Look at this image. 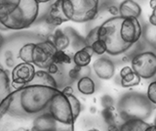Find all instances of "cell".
I'll list each match as a JSON object with an SVG mask.
<instances>
[{
    "label": "cell",
    "instance_id": "6da1fadb",
    "mask_svg": "<svg viewBox=\"0 0 156 131\" xmlns=\"http://www.w3.org/2000/svg\"><path fill=\"white\" fill-rule=\"evenodd\" d=\"M67 97L58 88L23 85L0 105V131H74Z\"/></svg>",
    "mask_w": 156,
    "mask_h": 131
},
{
    "label": "cell",
    "instance_id": "7a4b0ae2",
    "mask_svg": "<svg viewBox=\"0 0 156 131\" xmlns=\"http://www.w3.org/2000/svg\"><path fill=\"white\" fill-rule=\"evenodd\" d=\"M38 12L36 0H0V24L6 30L29 27L35 22Z\"/></svg>",
    "mask_w": 156,
    "mask_h": 131
},
{
    "label": "cell",
    "instance_id": "3957f363",
    "mask_svg": "<svg viewBox=\"0 0 156 131\" xmlns=\"http://www.w3.org/2000/svg\"><path fill=\"white\" fill-rule=\"evenodd\" d=\"M123 19L120 16L112 17L99 26L98 38L105 43L108 55L117 56L123 54L131 48V45L125 43L121 38L120 27Z\"/></svg>",
    "mask_w": 156,
    "mask_h": 131
},
{
    "label": "cell",
    "instance_id": "277c9868",
    "mask_svg": "<svg viewBox=\"0 0 156 131\" xmlns=\"http://www.w3.org/2000/svg\"><path fill=\"white\" fill-rule=\"evenodd\" d=\"M132 69L140 78L148 79L156 75V54L143 52L136 54L131 61Z\"/></svg>",
    "mask_w": 156,
    "mask_h": 131
},
{
    "label": "cell",
    "instance_id": "5b68a950",
    "mask_svg": "<svg viewBox=\"0 0 156 131\" xmlns=\"http://www.w3.org/2000/svg\"><path fill=\"white\" fill-rule=\"evenodd\" d=\"M58 49L52 40L36 43L32 52V64L40 69H48L53 63Z\"/></svg>",
    "mask_w": 156,
    "mask_h": 131
},
{
    "label": "cell",
    "instance_id": "8992f818",
    "mask_svg": "<svg viewBox=\"0 0 156 131\" xmlns=\"http://www.w3.org/2000/svg\"><path fill=\"white\" fill-rule=\"evenodd\" d=\"M133 97L126 98V102H123L121 105V114L125 118H140L144 119L151 114V107L147 104L144 98L140 97ZM126 119V120H127Z\"/></svg>",
    "mask_w": 156,
    "mask_h": 131
},
{
    "label": "cell",
    "instance_id": "52a82bcc",
    "mask_svg": "<svg viewBox=\"0 0 156 131\" xmlns=\"http://www.w3.org/2000/svg\"><path fill=\"white\" fill-rule=\"evenodd\" d=\"M74 17L72 22L86 23L97 17L99 12V0H69Z\"/></svg>",
    "mask_w": 156,
    "mask_h": 131
},
{
    "label": "cell",
    "instance_id": "ba28073f",
    "mask_svg": "<svg viewBox=\"0 0 156 131\" xmlns=\"http://www.w3.org/2000/svg\"><path fill=\"white\" fill-rule=\"evenodd\" d=\"M120 35L122 40L131 46L135 44L136 42H138L143 35V28H141L138 19L124 18L121 23Z\"/></svg>",
    "mask_w": 156,
    "mask_h": 131
},
{
    "label": "cell",
    "instance_id": "9c48e42d",
    "mask_svg": "<svg viewBox=\"0 0 156 131\" xmlns=\"http://www.w3.org/2000/svg\"><path fill=\"white\" fill-rule=\"evenodd\" d=\"M35 70L32 64L23 63L18 65L12 72V78L14 83L27 85L29 82H31L34 75H35Z\"/></svg>",
    "mask_w": 156,
    "mask_h": 131
},
{
    "label": "cell",
    "instance_id": "30bf717a",
    "mask_svg": "<svg viewBox=\"0 0 156 131\" xmlns=\"http://www.w3.org/2000/svg\"><path fill=\"white\" fill-rule=\"evenodd\" d=\"M93 69H94L97 76L104 80L110 79L115 74V67L113 63L107 58L97 59L93 64Z\"/></svg>",
    "mask_w": 156,
    "mask_h": 131
},
{
    "label": "cell",
    "instance_id": "8fae6325",
    "mask_svg": "<svg viewBox=\"0 0 156 131\" xmlns=\"http://www.w3.org/2000/svg\"><path fill=\"white\" fill-rule=\"evenodd\" d=\"M66 22H68V20L62 10V0H57L50 7V11H49L46 18V23L52 27H57Z\"/></svg>",
    "mask_w": 156,
    "mask_h": 131
},
{
    "label": "cell",
    "instance_id": "7c38bea8",
    "mask_svg": "<svg viewBox=\"0 0 156 131\" xmlns=\"http://www.w3.org/2000/svg\"><path fill=\"white\" fill-rule=\"evenodd\" d=\"M141 14V8L134 0H124L119 6V16L125 19H138Z\"/></svg>",
    "mask_w": 156,
    "mask_h": 131
},
{
    "label": "cell",
    "instance_id": "4fadbf2b",
    "mask_svg": "<svg viewBox=\"0 0 156 131\" xmlns=\"http://www.w3.org/2000/svg\"><path fill=\"white\" fill-rule=\"evenodd\" d=\"M93 54H94V52L92 50V47L89 45H85L82 49L78 50L73 55V62L77 67H86L91 63Z\"/></svg>",
    "mask_w": 156,
    "mask_h": 131
},
{
    "label": "cell",
    "instance_id": "5bb4252c",
    "mask_svg": "<svg viewBox=\"0 0 156 131\" xmlns=\"http://www.w3.org/2000/svg\"><path fill=\"white\" fill-rule=\"evenodd\" d=\"M27 85H43V86L53 87V88H58L57 82L55 78L52 76V75L49 74L48 71H36L33 79Z\"/></svg>",
    "mask_w": 156,
    "mask_h": 131
},
{
    "label": "cell",
    "instance_id": "9a60e30c",
    "mask_svg": "<svg viewBox=\"0 0 156 131\" xmlns=\"http://www.w3.org/2000/svg\"><path fill=\"white\" fill-rule=\"evenodd\" d=\"M151 124L140 118H130L121 124L119 131H145Z\"/></svg>",
    "mask_w": 156,
    "mask_h": 131
},
{
    "label": "cell",
    "instance_id": "2e32d148",
    "mask_svg": "<svg viewBox=\"0 0 156 131\" xmlns=\"http://www.w3.org/2000/svg\"><path fill=\"white\" fill-rule=\"evenodd\" d=\"M77 89L83 95H93L96 92V84L89 76H83L77 82Z\"/></svg>",
    "mask_w": 156,
    "mask_h": 131
},
{
    "label": "cell",
    "instance_id": "e0dca14e",
    "mask_svg": "<svg viewBox=\"0 0 156 131\" xmlns=\"http://www.w3.org/2000/svg\"><path fill=\"white\" fill-rule=\"evenodd\" d=\"M10 94H11V91H10L9 77L6 72L0 67V105Z\"/></svg>",
    "mask_w": 156,
    "mask_h": 131
},
{
    "label": "cell",
    "instance_id": "ac0fdd59",
    "mask_svg": "<svg viewBox=\"0 0 156 131\" xmlns=\"http://www.w3.org/2000/svg\"><path fill=\"white\" fill-rule=\"evenodd\" d=\"M52 41L54 42V44H55V46L57 47V49L60 51H65L70 43L69 38H68L67 35H65L61 30H57L55 31Z\"/></svg>",
    "mask_w": 156,
    "mask_h": 131
},
{
    "label": "cell",
    "instance_id": "d6986e66",
    "mask_svg": "<svg viewBox=\"0 0 156 131\" xmlns=\"http://www.w3.org/2000/svg\"><path fill=\"white\" fill-rule=\"evenodd\" d=\"M140 77L136 74L133 71L130 74H128L126 76L121 78V86L124 88H128V87H135L140 83Z\"/></svg>",
    "mask_w": 156,
    "mask_h": 131
},
{
    "label": "cell",
    "instance_id": "ffe728a7",
    "mask_svg": "<svg viewBox=\"0 0 156 131\" xmlns=\"http://www.w3.org/2000/svg\"><path fill=\"white\" fill-rule=\"evenodd\" d=\"M34 45H35L34 43H27L21 48V50L19 52V56L23 63L32 64V52Z\"/></svg>",
    "mask_w": 156,
    "mask_h": 131
},
{
    "label": "cell",
    "instance_id": "44dd1931",
    "mask_svg": "<svg viewBox=\"0 0 156 131\" xmlns=\"http://www.w3.org/2000/svg\"><path fill=\"white\" fill-rule=\"evenodd\" d=\"M101 115L102 118L105 121V123L107 125L110 124H114L116 123V113H115V109L113 106L107 107V108H105L101 111Z\"/></svg>",
    "mask_w": 156,
    "mask_h": 131
},
{
    "label": "cell",
    "instance_id": "7402d4cb",
    "mask_svg": "<svg viewBox=\"0 0 156 131\" xmlns=\"http://www.w3.org/2000/svg\"><path fill=\"white\" fill-rule=\"evenodd\" d=\"M68 100H69V103L71 105V109H72V113H73V118L76 120L78 115H80V111H81V103L80 101L78 100L76 97L73 95V94H68L66 95Z\"/></svg>",
    "mask_w": 156,
    "mask_h": 131
},
{
    "label": "cell",
    "instance_id": "603a6c76",
    "mask_svg": "<svg viewBox=\"0 0 156 131\" xmlns=\"http://www.w3.org/2000/svg\"><path fill=\"white\" fill-rule=\"evenodd\" d=\"M73 58H71L70 55H68L67 53H66L65 51H60L58 50L55 58H54V63L57 65L58 64H70Z\"/></svg>",
    "mask_w": 156,
    "mask_h": 131
},
{
    "label": "cell",
    "instance_id": "cb8c5ba5",
    "mask_svg": "<svg viewBox=\"0 0 156 131\" xmlns=\"http://www.w3.org/2000/svg\"><path fill=\"white\" fill-rule=\"evenodd\" d=\"M92 50L94 52V54L97 55H104L105 53H106V47L105 45V43L101 40H96L93 44L91 45Z\"/></svg>",
    "mask_w": 156,
    "mask_h": 131
},
{
    "label": "cell",
    "instance_id": "d4e9b609",
    "mask_svg": "<svg viewBox=\"0 0 156 131\" xmlns=\"http://www.w3.org/2000/svg\"><path fill=\"white\" fill-rule=\"evenodd\" d=\"M147 99L150 103H152L154 105H156V80L151 82V83L148 85L147 88Z\"/></svg>",
    "mask_w": 156,
    "mask_h": 131
},
{
    "label": "cell",
    "instance_id": "484cf974",
    "mask_svg": "<svg viewBox=\"0 0 156 131\" xmlns=\"http://www.w3.org/2000/svg\"><path fill=\"white\" fill-rule=\"evenodd\" d=\"M98 30H99V27H96L94 30H92L89 33H88L86 40H85V45L91 46L96 40L99 39V38H98Z\"/></svg>",
    "mask_w": 156,
    "mask_h": 131
},
{
    "label": "cell",
    "instance_id": "4316f807",
    "mask_svg": "<svg viewBox=\"0 0 156 131\" xmlns=\"http://www.w3.org/2000/svg\"><path fill=\"white\" fill-rule=\"evenodd\" d=\"M146 35H147L148 41L153 46L156 47V27L152 26L150 28H148V31L146 32Z\"/></svg>",
    "mask_w": 156,
    "mask_h": 131
},
{
    "label": "cell",
    "instance_id": "83f0119b",
    "mask_svg": "<svg viewBox=\"0 0 156 131\" xmlns=\"http://www.w3.org/2000/svg\"><path fill=\"white\" fill-rule=\"evenodd\" d=\"M81 69H82V67L75 66L72 70H70V71H69V77L72 80L77 79L78 77H79L80 72H81Z\"/></svg>",
    "mask_w": 156,
    "mask_h": 131
},
{
    "label": "cell",
    "instance_id": "f1b7e54d",
    "mask_svg": "<svg viewBox=\"0 0 156 131\" xmlns=\"http://www.w3.org/2000/svg\"><path fill=\"white\" fill-rule=\"evenodd\" d=\"M133 71V69H132V67H128L126 66L124 67H122L121 71H120V78H122V77L126 76L128 74H130V72Z\"/></svg>",
    "mask_w": 156,
    "mask_h": 131
},
{
    "label": "cell",
    "instance_id": "f546056e",
    "mask_svg": "<svg viewBox=\"0 0 156 131\" xmlns=\"http://www.w3.org/2000/svg\"><path fill=\"white\" fill-rule=\"evenodd\" d=\"M107 11H108V13L111 16H114V17L119 16V8H117L116 6H113V5L109 6L107 8Z\"/></svg>",
    "mask_w": 156,
    "mask_h": 131
},
{
    "label": "cell",
    "instance_id": "4dcf8cb0",
    "mask_svg": "<svg viewBox=\"0 0 156 131\" xmlns=\"http://www.w3.org/2000/svg\"><path fill=\"white\" fill-rule=\"evenodd\" d=\"M47 71H48V72H49L50 75H55V74H57V72L58 71V65L55 64V63H53V64L47 69Z\"/></svg>",
    "mask_w": 156,
    "mask_h": 131
},
{
    "label": "cell",
    "instance_id": "1f68e13d",
    "mask_svg": "<svg viewBox=\"0 0 156 131\" xmlns=\"http://www.w3.org/2000/svg\"><path fill=\"white\" fill-rule=\"evenodd\" d=\"M149 23H150L151 26L156 27V8L153 9L152 14H151L150 17H149Z\"/></svg>",
    "mask_w": 156,
    "mask_h": 131
},
{
    "label": "cell",
    "instance_id": "d6a6232c",
    "mask_svg": "<svg viewBox=\"0 0 156 131\" xmlns=\"http://www.w3.org/2000/svg\"><path fill=\"white\" fill-rule=\"evenodd\" d=\"M62 92V93L65 94V95L73 94V88H72L71 86H66V87H65V89H63Z\"/></svg>",
    "mask_w": 156,
    "mask_h": 131
},
{
    "label": "cell",
    "instance_id": "836d02e7",
    "mask_svg": "<svg viewBox=\"0 0 156 131\" xmlns=\"http://www.w3.org/2000/svg\"><path fill=\"white\" fill-rule=\"evenodd\" d=\"M119 128L120 127H118V125L114 123V124H110L107 126V131H119Z\"/></svg>",
    "mask_w": 156,
    "mask_h": 131
},
{
    "label": "cell",
    "instance_id": "e575fe53",
    "mask_svg": "<svg viewBox=\"0 0 156 131\" xmlns=\"http://www.w3.org/2000/svg\"><path fill=\"white\" fill-rule=\"evenodd\" d=\"M149 6L152 9L156 8V0H150V1H149Z\"/></svg>",
    "mask_w": 156,
    "mask_h": 131
},
{
    "label": "cell",
    "instance_id": "d590c367",
    "mask_svg": "<svg viewBox=\"0 0 156 131\" xmlns=\"http://www.w3.org/2000/svg\"><path fill=\"white\" fill-rule=\"evenodd\" d=\"M145 131H156V124H152L150 125L149 127L146 129Z\"/></svg>",
    "mask_w": 156,
    "mask_h": 131
},
{
    "label": "cell",
    "instance_id": "8d00e7d4",
    "mask_svg": "<svg viewBox=\"0 0 156 131\" xmlns=\"http://www.w3.org/2000/svg\"><path fill=\"white\" fill-rule=\"evenodd\" d=\"M36 1H37L38 3H47V2H49V1H51V0H36Z\"/></svg>",
    "mask_w": 156,
    "mask_h": 131
},
{
    "label": "cell",
    "instance_id": "74e56055",
    "mask_svg": "<svg viewBox=\"0 0 156 131\" xmlns=\"http://www.w3.org/2000/svg\"><path fill=\"white\" fill-rule=\"evenodd\" d=\"M122 61H123V62H128L129 61V58L128 57H124L123 59H122Z\"/></svg>",
    "mask_w": 156,
    "mask_h": 131
},
{
    "label": "cell",
    "instance_id": "f35d334b",
    "mask_svg": "<svg viewBox=\"0 0 156 131\" xmlns=\"http://www.w3.org/2000/svg\"><path fill=\"white\" fill-rule=\"evenodd\" d=\"M88 131H100L98 128H92V129H90V130H88Z\"/></svg>",
    "mask_w": 156,
    "mask_h": 131
},
{
    "label": "cell",
    "instance_id": "ab89813d",
    "mask_svg": "<svg viewBox=\"0 0 156 131\" xmlns=\"http://www.w3.org/2000/svg\"><path fill=\"white\" fill-rule=\"evenodd\" d=\"M95 111H97V110L95 108H91V113H95Z\"/></svg>",
    "mask_w": 156,
    "mask_h": 131
},
{
    "label": "cell",
    "instance_id": "60d3db41",
    "mask_svg": "<svg viewBox=\"0 0 156 131\" xmlns=\"http://www.w3.org/2000/svg\"><path fill=\"white\" fill-rule=\"evenodd\" d=\"M154 124H156V118H155V119H154Z\"/></svg>",
    "mask_w": 156,
    "mask_h": 131
}]
</instances>
